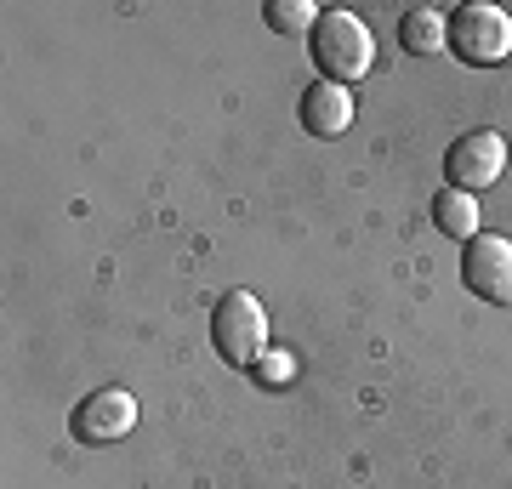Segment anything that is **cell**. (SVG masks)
<instances>
[{
    "mask_svg": "<svg viewBox=\"0 0 512 489\" xmlns=\"http://www.w3.org/2000/svg\"><path fill=\"white\" fill-rule=\"evenodd\" d=\"M450 52L461 63H478V69H490V63H507L512 57V18L490 0H467L450 12Z\"/></svg>",
    "mask_w": 512,
    "mask_h": 489,
    "instance_id": "3",
    "label": "cell"
},
{
    "mask_svg": "<svg viewBox=\"0 0 512 489\" xmlns=\"http://www.w3.org/2000/svg\"><path fill=\"white\" fill-rule=\"evenodd\" d=\"M131 427H137V399L126 387H97V393H86L74 404V416H69L74 444H86V450H103L114 438H126Z\"/></svg>",
    "mask_w": 512,
    "mask_h": 489,
    "instance_id": "4",
    "label": "cell"
},
{
    "mask_svg": "<svg viewBox=\"0 0 512 489\" xmlns=\"http://www.w3.org/2000/svg\"><path fill=\"white\" fill-rule=\"evenodd\" d=\"M399 46L404 52H416V57L450 46V18H444L439 6H410L404 23H399Z\"/></svg>",
    "mask_w": 512,
    "mask_h": 489,
    "instance_id": "8",
    "label": "cell"
},
{
    "mask_svg": "<svg viewBox=\"0 0 512 489\" xmlns=\"http://www.w3.org/2000/svg\"><path fill=\"white\" fill-rule=\"evenodd\" d=\"M313 63H319V74L325 80H336V86H348V80H365L370 63H376V40H370V29L353 12H319V23H313Z\"/></svg>",
    "mask_w": 512,
    "mask_h": 489,
    "instance_id": "1",
    "label": "cell"
},
{
    "mask_svg": "<svg viewBox=\"0 0 512 489\" xmlns=\"http://www.w3.org/2000/svg\"><path fill=\"white\" fill-rule=\"evenodd\" d=\"M461 279H467V290L484 296L490 308H512V239H501V234L467 239Z\"/></svg>",
    "mask_w": 512,
    "mask_h": 489,
    "instance_id": "5",
    "label": "cell"
},
{
    "mask_svg": "<svg viewBox=\"0 0 512 489\" xmlns=\"http://www.w3.org/2000/svg\"><path fill=\"white\" fill-rule=\"evenodd\" d=\"M211 347L228 364H256L268 353V313L251 290H222L211 308Z\"/></svg>",
    "mask_w": 512,
    "mask_h": 489,
    "instance_id": "2",
    "label": "cell"
},
{
    "mask_svg": "<svg viewBox=\"0 0 512 489\" xmlns=\"http://www.w3.org/2000/svg\"><path fill=\"white\" fill-rule=\"evenodd\" d=\"M433 222H439V234L467 245V239H478V200L467 188H450V182H444L439 194H433Z\"/></svg>",
    "mask_w": 512,
    "mask_h": 489,
    "instance_id": "9",
    "label": "cell"
},
{
    "mask_svg": "<svg viewBox=\"0 0 512 489\" xmlns=\"http://www.w3.org/2000/svg\"><path fill=\"white\" fill-rule=\"evenodd\" d=\"M302 126H308L313 137H342V131L353 126V91L336 86V80H313V86L302 91Z\"/></svg>",
    "mask_w": 512,
    "mask_h": 489,
    "instance_id": "7",
    "label": "cell"
},
{
    "mask_svg": "<svg viewBox=\"0 0 512 489\" xmlns=\"http://www.w3.org/2000/svg\"><path fill=\"white\" fill-rule=\"evenodd\" d=\"M501 171H507V137H501V131H467V137H456L450 154H444L450 188H467V194L490 188Z\"/></svg>",
    "mask_w": 512,
    "mask_h": 489,
    "instance_id": "6",
    "label": "cell"
},
{
    "mask_svg": "<svg viewBox=\"0 0 512 489\" xmlns=\"http://www.w3.org/2000/svg\"><path fill=\"white\" fill-rule=\"evenodd\" d=\"M291 376H296V359L285 353V347H274V353L256 359V381H262V387H285Z\"/></svg>",
    "mask_w": 512,
    "mask_h": 489,
    "instance_id": "11",
    "label": "cell"
},
{
    "mask_svg": "<svg viewBox=\"0 0 512 489\" xmlns=\"http://www.w3.org/2000/svg\"><path fill=\"white\" fill-rule=\"evenodd\" d=\"M262 18H268V29H279V35H313L319 6H308V0H268Z\"/></svg>",
    "mask_w": 512,
    "mask_h": 489,
    "instance_id": "10",
    "label": "cell"
}]
</instances>
